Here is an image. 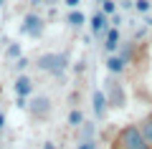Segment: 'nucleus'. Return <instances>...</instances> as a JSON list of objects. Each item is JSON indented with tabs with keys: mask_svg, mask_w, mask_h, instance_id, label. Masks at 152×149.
<instances>
[{
	"mask_svg": "<svg viewBox=\"0 0 152 149\" xmlns=\"http://www.w3.org/2000/svg\"><path fill=\"white\" fill-rule=\"evenodd\" d=\"M114 149H152L147 144V139L142 137L140 124H127L117 132L114 137Z\"/></svg>",
	"mask_w": 152,
	"mask_h": 149,
	"instance_id": "obj_1",
	"label": "nucleus"
},
{
	"mask_svg": "<svg viewBox=\"0 0 152 149\" xmlns=\"http://www.w3.org/2000/svg\"><path fill=\"white\" fill-rule=\"evenodd\" d=\"M36 66L51 76H61L69 68V56L66 53H41L36 58Z\"/></svg>",
	"mask_w": 152,
	"mask_h": 149,
	"instance_id": "obj_2",
	"label": "nucleus"
},
{
	"mask_svg": "<svg viewBox=\"0 0 152 149\" xmlns=\"http://www.w3.org/2000/svg\"><path fill=\"white\" fill-rule=\"evenodd\" d=\"M104 96H107V101L112 109H122L127 104V94H124V86L117 81V76H107V81H104Z\"/></svg>",
	"mask_w": 152,
	"mask_h": 149,
	"instance_id": "obj_3",
	"label": "nucleus"
},
{
	"mask_svg": "<svg viewBox=\"0 0 152 149\" xmlns=\"http://www.w3.org/2000/svg\"><path fill=\"white\" fill-rule=\"evenodd\" d=\"M43 31H46V23H43V18L38 15V13H26V15H23V23H20V33L23 36L41 38Z\"/></svg>",
	"mask_w": 152,
	"mask_h": 149,
	"instance_id": "obj_4",
	"label": "nucleus"
},
{
	"mask_svg": "<svg viewBox=\"0 0 152 149\" xmlns=\"http://www.w3.org/2000/svg\"><path fill=\"white\" fill-rule=\"evenodd\" d=\"M28 114H31L33 119H46L51 114V99L48 96H33L31 101H28Z\"/></svg>",
	"mask_w": 152,
	"mask_h": 149,
	"instance_id": "obj_5",
	"label": "nucleus"
},
{
	"mask_svg": "<svg viewBox=\"0 0 152 149\" xmlns=\"http://www.w3.org/2000/svg\"><path fill=\"white\" fill-rule=\"evenodd\" d=\"M119 46H122V36H119V28L109 25V31L104 33V51H107V56L117 53V51H119Z\"/></svg>",
	"mask_w": 152,
	"mask_h": 149,
	"instance_id": "obj_6",
	"label": "nucleus"
},
{
	"mask_svg": "<svg viewBox=\"0 0 152 149\" xmlns=\"http://www.w3.org/2000/svg\"><path fill=\"white\" fill-rule=\"evenodd\" d=\"M89 31H91V36H96V38L104 36V33L109 31V18L104 15L102 10H96L91 18H89Z\"/></svg>",
	"mask_w": 152,
	"mask_h": 149,
	"instance_id": "obj_7",
	"label": "nucleus"
},
{
	"mask_svg": "<svg viewBox=\"0 0 152 149\" xmlns=\"http://www.w3.org/2000/svg\"><path fill=\"white\" fill-rule=\"evenodd\" d=\"M91 109H94V116L96 119H104V114H107V109H109V101H107V96H104L102 89H96L91 94Z\"/></svg>",
	"mask_w": 152,
	"mask_h": 149,
	"instance_id": "obj_8",
	"label": "nucleus"
},
{
	"mask_svg": "<svg viewBox=\"0 0 152 149\" xmlns=\"http://www.w3.org/2000/svg\"><path fill=\"white\" fill-rule=\"evenodd\" d=\"M104 66H107V73H109V76H119L122 71L127 68V63L122 61V56H119V53L107 56V63H104Z\"/></svg>",
	"mask_w": 152,
	"mask_h": 149,
	"instance_id": "obj_9",
	"label": "nucleus"
},
{
	"mask_svg": "<svg viewBox=\"0 0 152 149\" xmlns=\"http://www.w3.org/2000/svg\"><path fill=\"white\" fill-rule=\"evenodd\" d=\"M13 89H15L18 96H31V94H33V81H31V76H28V73H20V76L15 78V86H13Z\"/></svg>",
	"mask_w": 152,
	"mask_h": 149,
	"instance_id": "obj_10",
	"label": "nucleus"
},
{
	"mask_svg": "<svg viewBox=\"0 0 152 149\" xmlns=\"http://www.w3.org/2000/svg\"><path fill=\"white\" fill-rule=\"evenodd\" d=\"M84 23H86V15H84L79 8H76V10H69V13H66V25H69V28L79 31V28H84Z\"/></svg>",
	"mask_w": 152,
	"mask_h": 149,
	"instance_id": "obj_11",
	"label": "nucleus"
},
{
	"mask_svg": "<svg viewBox=\"0 0 152 149\" xmlns=\"http://www.w3.org/2000/svg\"><path fill=\"white\" fill-rule=\"evenodd\" d=\"M79 129H81V132H79V142H91V139H94V132H96L94 121H84Z\"/></svg>",
	"mask_w": 152,
	"mask_h": 149,
	"instance_id": "obj_12",
	"label": "nucleus"
},
{
	"mask_svg": "<svg viewBox=\"0 0 152 149\" xmlns=\"http://www.w3.org/2000/svg\"><path fill=\"white\" fill-rule=\"evenodd\" d=\"M140 129H142V137L147 139V144L152 147V114H147V116L140 121Z\"/></svg>",
	"mask_w": 152,
	"mask_h": 149,
	"instance_id": "obj_13",
	"label": "nucleus"
},
{
	"mask_svg": "<svg viewBox=\"0 0 152 149\" xmlns=\"http://www.w3.org/2000/svg\"><path fill=\"white\" fill-rule=\"evenodd\" d=\"M81 124H84V111H81V109H71V111H69V126L71 129H79Z\"/></svg>",
	"mask_w": 152,
	"mask_h": 149,
	"instance_id": "obj_14",
	"label": "nucleus"
},
{
	"mask_svg": "<svg viewBox=\"0 0 152 149\" xmlns=\"http://www.w3.org/2000/svg\"><path fill=\"white\" fill-rule=\"evenodd\" d=\"M99 10H102L107 18L117 15V0H102V8H99Z\"/></svg>",
	"mask_w": 152,
	"mask_h": 149,
	"instance_id": "obj_15",
	"label": "nucleus"
},
{
	"mask_svg": "<svg viewBox=\"0 0 152 149\" xmlns=\"http://www.w3.org/2000/svg\"><path fill=\"white\" fill-rule=\"evenodd\" d=\"M134 10L140 15H150L152 13V0H134Z\"/></svg>",
	"mask_w": 152,
	"mask_h": 149,
	"instance_id": "obj_16",
	"label": "nucleus"
},
{
	"mask_svg": "<svg viewBox=\"0 0 152 149\" xmlns=\"http://www.w3.org/2000/svg\"><path fill=\"white\" fill-rule=\"evenodd\" d=\"M122 48V61H124V63H132V58H134V46H132V43H129V46H119Z\"/></svg>",
	"mask_w": 152,
	"mask_h": 149,
	"instance_id": "obj_17",
	"label": "nucleus"
},
{
	"mask_svg": "<svg viewBox=\"0 0 152 149\" xmlns=\"http://www.w3.org/2000/svg\"><path fill=\"white\" fill-rule=\"evenodd\" d=\"M5 56H8V58H20V56H23V51H20V43H10V46H8V51H5Z\"/></svg>",
	"mask_w": 152,
	"mask_h": 149,
	"instance_id": "obj_18",
	"label": "nucleus"
},
{
	"mask_svg": "<svg viewBox=\"0 0 152 149\" xmlns=\"http://www.w3.org/2000/svg\"><path fill=\"white\" fill-rule=\"evenodd\" d=\"M61 3L66 5V10H76V8L81 5V0H61Z\"/></svg>",
	"mask_w": 152,
	"mask_h": 149,
	"instance_id": "obj_19",
	"label": "nucleus"
},
{
	"mask_svg": "<svg viewBox=\"0 0 152 149\" xmlns=\"http://www.w3.org/2000/svg\"><path fill=\"white\" fill-rule=\"evenodd\" d=\"M122 10H134V0H119Z\"/></svg>",
	"mask_w": 152,
	"mask_h": 149,
	"instance_id": "obj_20",
	"label": "nucleus"
},
{
	"mask_svg": "<svg viewBox=\"0 0 152 149\" xmlns=\"http://www.w3.org/2000/svg\"><path fill=\"white\" fill-rule=\"evenodd\" d=\"M26 66H28V58H26V56H20V58L15 61V68L18 71H26Z\"/></svg>",
	"mask_w": 152,
	"mask_h": 149,
	"instance_id": "obj_21",
	"label": "nucleus"
},
{
	"mask_svg": "<svg viewBox=\"0 0 152 149\" xmlns=\"http://www.w3.org/2000/svg\"><path fill=\"white\" fill-rule=\"evenodd\" d=\"M76 149H96V142H94V139H91V142H79Z\"/></svg>",
	"mask_w": 152,
	"mask_h": 149,
	"instance_id": "obj_22",
	"label": "nucleus"
},
{
	"mask_svg": "<svg viewBox=\"0 0 152 149\" xmlns=\"http://www.w3.org/2000/svg\"><path fill=\"white\" fill-rule=\"evenodd\" d=\"M109 25H114V28H119V25H122V15H119V13L109 18Z\"/></svg>",
	"mask_w": 152,
	"mask_h": 149,
	"instance_id": "obj_23",
	"label": "nucleus"
},
{
	"mask_svg": "<svg viewBox=\"0 0 152 149\" xmlns=\"http://www.w3.org/2000/svg\"><path fill=\"white\" fill-rule=\"evenodd\" d=\"M56 0H31V5H53Z\"/></svg>",
	"mask_w": 152,
	"mask_h": 149,
	"instance_id": "obj_24",
	"label": "nucleus"
},
{
	"mask_svg": "<svg viewBox=\"0 0 152 149\" xmlns=\"http://www.w3.org/2000/svg\"><path fill=\"white\" fill-rule=\"evenodd\" d=\"M43 149H56V144H53V142H46V144H43Z\"/></svg>",
	"mask_w": 152,
	"mask_h": 149,
	"instance_id": "obj_25",
	"label": "nucleus"
},
{
	"mask_svg": "<svg viewBox=\"0 0 152 149\" xmlns=\"http://www.w3.org/2000/svg\"><path fill=\"white\" fill-rule=\"evenodd\" d=\"M3 126H5V114L0 111V129H3Z\"/></svg>",
	"mask_w": 152,
	"mask_h": 149,
	"instance_id": "obj_26",
	"label": "nucleus"
},
{
	"mask_svg": "<svg viewBox=\"0 0 152 149\" xmlns=\"http://www.w3.org/2000/svg\"><path fill=\"white\" fill-rule=\"evenodd\" d=\"M3 3H5V0H0V5H3Z\"/></svg>",
	"mask_w": 152,
	"mask_h": 149,
	"instance_id": "obj_27",
	"label": "nucleus"
}]
</instances>
